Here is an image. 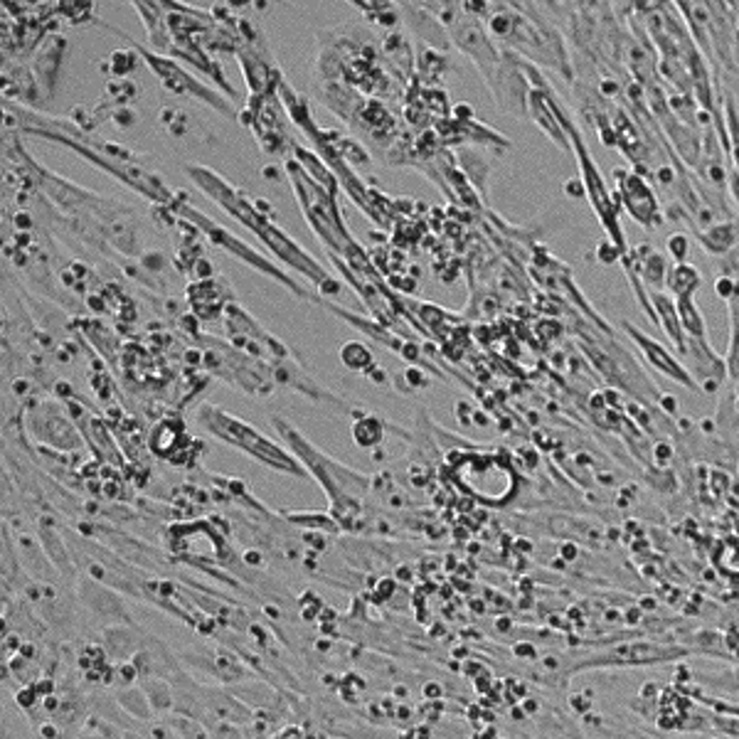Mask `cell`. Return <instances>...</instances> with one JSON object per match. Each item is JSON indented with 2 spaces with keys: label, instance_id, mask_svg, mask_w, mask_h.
<instances>
[{
  "label": "cell",
  "instance_id": "6da1fadb",
  "mask_svg": "<svg viewBox=\"0 0 739 739\" xmlns=\"http://www.w3.org/2000/svg\"><path fill=\"white\" fill-rule=\"evenodd\" d=\"M193 175H195V180L205 187L207 193H212V195H215V200L220 203V205L227 207L232 215H237L239 222H245L246 227H252V229H254V232H257V235L262 237V239H264V242H267L274 252H277V254H281V259H286V262H291L296 269L306 271L308 277L313 278L316 284H323V281H326V274L320 271L319 264H313V262H311V259H308L306 254L298 249V246L291 245L284 235H278L277 229H274L271 225L269 227L259 225L257 222L259 215L252 210V207H249V203H246L245 197L237 195L235 190H232L227 183H222L215 173L203 170V168H193Z\"/></svg>",
  "mask_w": 739,
  "mask_h": 739
},
{
  "label": "cell",
  "instance_id": "7a4b0ae2",
  "mask_svg": "<svg viewBox=\"0 0 739 739\" xmlns=\"http://www.w3.org/2000/svg\"><path fill=\"white\" fill-rule=\"evenodd\" d=\"M628 330L634 333V338L638 340V345H641V348L646 350L644 355H646V358L651 360V362H653V365H656L658 370H663V372H666V375H670L673 380L683 382V385H688V387H695V385H693V380H690L688 375H685V370L680 368V365H677L676 360H673V358H670V355H668L666 350L660 348V345H656L653 340L644 338V336H641V333H636V330H634V328H628Z\"/></svg>",
  "mask_w": 739,
  "mask_h": 739
},
{
  "label": "cell",
  "instance_id": "3957f363",
  "mask_svg": "<svg viewBox=\"0 0 739 739\" xmlns=\"http://www.w3.org/2000/svg\"><path fill=\"white\" fill-rule=\"evenodd\" d=\"M700 278H698V271L690 267H677L676 271H673V278H670V286L676 288V294L680 298L690 296L695 288H698Z\"/></svg>",
  "mask_w": 739,
  "mask_h": 739
}]
</instances>
